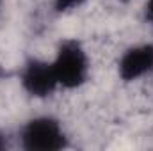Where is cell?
Wrapping results in <instances>:
<instances>
[{
  "label": "cell",
  "mask_w": 153,
  "mask_h": 151,
  "mask_svg": "<svg viewBox=\"0 0 153 151\" xmlns=\"http://www.w3.org/2000/svg\"><path fill=\"white\" fill-rule=\"evenodd\" d=\"M18 142L27 151H61L70 146V137L57 117L36 115L22 124Z\"/></svg>",
  "instance_id": "cell-2"
},
{
  "label": "cell",
  "mask_w": 153,
  "mask_h": 151,
  "mask_svg": "<svg viewBox=\"0 0 153 151\" xmlns=\"http://www.w3.org/2000/svg\"><path fill=\"white\" fill-rule=\"evenodd\" d=\"M0 9H2V0H0Z\"/></svg>",
  "instance_id": "cell-9"
},
{
  "label": "cell",
  "mask_w": 153,
  "mask_h": 151,
  "mask_svg": "<svg viewBox=\"0 0 153 151\" xmlns=\"http://www.w3.org/2000/svg\"><path fill=\"white\" fill-rule=\"evenodd\" d=\"M50 62L61 89L75 91L87 84L91 75V61L78 39H61Z\"/></svg>",
  "instance_id": "cell-1"
},
{
  "label": "cell",
  "mask_w": 153,
  "mask_h": 151,
  "mask_svg": "<svg viewBox=\"0 0 153 151\" xmlns=\"http://www.w3.org/2000/svg\"><path fill=\"white\" fill-rule=\"evenodd\" d=\"M4 73H5V71H4V68H2V66H0V78H2V76H4Z\"/></svg>",
  "instance_id": "cell-8"
},
{
  "label": "cell",
  "mask_w": 153,
  "mask_h": 151,
  "mask_svg": "<svg viewBox=\"0 0 153 151\" xmlns=\"http://www.w3.org/2000/svg\"><path fill=\"white\" fill-rule=\"evenodd\" d=\"M5 148H7V135L0 132V150H5Z\"/></svg>",
  "instance_id": "cell-7"
},
{
  "label": "cell",
  "mask_w": 153,
  "mask_h": 151,
  "mask_svg": "<svg viewBox=\"0 0 153 151\" xmlns=\"http://www.w3.org/2000/svg\"><path fill=\"white\" fill-rule=\"evenodd\" d=\"M144 20L153 27V0H146V5H144Z\"/></svg>",
  "instance_id": "cell-6"
},
{
  "label": "cell",
  "mask_w": 153,
  "mask_h": 151,
  "mask_svg": "<svg viewBox=\"0 0 153 151\" xmlns=\"http://www.w3.org/2000/svg\"><path fill=\"white\" fill-rule=\"evenodd\" d=\"M87 0H52V5L57 13H70L82 7Z\"/></svg>",
  "instance_id": "cell-5"
},
{
  "label": "cell",
  "mask_w": 153,
  "mask_h": 151,
  "mask_svg": "<svg viewBox=\"0 0 153 151\" xmlns=\"http://www.w3.org/2000/svg\"><path fill=\"white\" fill-rule=\"evenodd\" d=\"M20 85L23 93L36 100H46L61 89L52 62L38 57H30L23 62L20 70Z\"/></svg>",
  "instance_id": "cell-3"
},
{
  "label": "cell",
  "mask_w": 153,
  "mask_h": 151,
  "mask_svg": "<svg viewBox=\"0 0 153 151\" xmlns=\"http://www.w3.org/2000/svg\"><path fill=\"white\" fill-rule=\"evenodd\" d=\"M153 73V43H137L128 46L117 61V76L126 82H139Z\"/></svg>",
  "instance_id": "cell-4"
},
{
  "label": "cell",
  "mask_w": 153,
  "mask_h": 151,
  "mask_svg": "<svg viewBox=\"0 0 153 151\" xmlns=\"http://www.w3.org/2000/svg\"><path fill=\"white\" fill-rule=\"evenodd\" d=\"M123 2H128V0H123Z\"/></svg>",
  "instance_id": "cell-10"
}]
</instances>
